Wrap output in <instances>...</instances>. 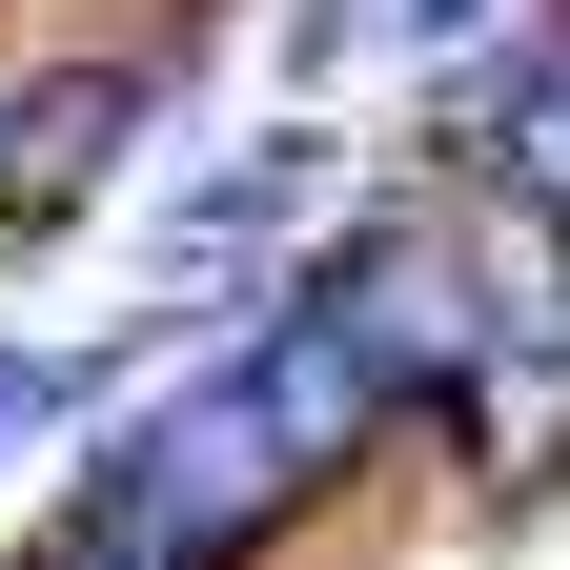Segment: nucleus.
Returning <instances> with one entry per match:
<instances>
[{
	"label": "nucleus",
	"mask_w": 570,
	"mask_h": 570,
	"mask_svg": "<svg viewBox=\"0 0 570 570\" xmlns=\"http://www.w3.org/2000/svg\"><path fill=\"white\" fill-rule=\"evenodd\" d=\"M41 570H184V550H142V530H61Z\"/></svg>",
	"instance_id": "nucleus-5"
},
{
	"label": "nucleus",
	"mask_w": 570,
	"mask_h": 570,
	"mask_svg": "<svg viewBox=\"0 0 570 570\" xmlns=\"http://www.w3.org/2000/svg\"><path fill=\"white\" fill-rule=\"evenodd\" d=\"M245 387H265V428H285V449H306V469H326V449H367V407H387V367H367V346H346L326 306L285 326V346H265Z\"/></svg>",
	"instance_id": "nucleus-3"
},
{
	"label": "nucleus",
	"mask_w": 570,
	"mask_h": 570,
	"mask_svg": "<svg viewBox=\"0 0 570 570\" xmlns=\"http://www.w3.org/2000/svg\"><path fill=\"white\" fill-rule=\"evenodd\" d=\"M61 407H82V387H61V367H21V346H0V449H21V428H61Z\"/></svg>",
	"instance_id": "nucleus-4"
},
{
	"label": "nucleus",
	"mask_w": 570,
	"mask_h": 570,
	"mask_svg": "<svg viewBox=\"0 0 570 570\" xmlns=\"http://www.w3.org/2000/svg\"><path fill=\"white\" fill-rule=\"evenodd\" d=\"M122 142H142V61H61V82H21V102H0V225H82Z\"/></svg>",
	"instance_id": "nucleus-2"
},
{
	"label": "nucleus",
	"mask_w": 570,
	"mask_h": 570,
	"mask_svg": "<svg viewBox=\"0 0 570 570\" xmlns=\"http://www.w3.org/2000/svg\"><path fill=\"white\" fill-rule=\"evenodd\" d=\"M285 469H306V449H285V428H265V387L225 367V387H184L164 428H122V449H102V510L82 530H142V550H245L265 510H285Z\"/></svg>",
	"instance_id": "nucleus-1"
}]
</instances>
